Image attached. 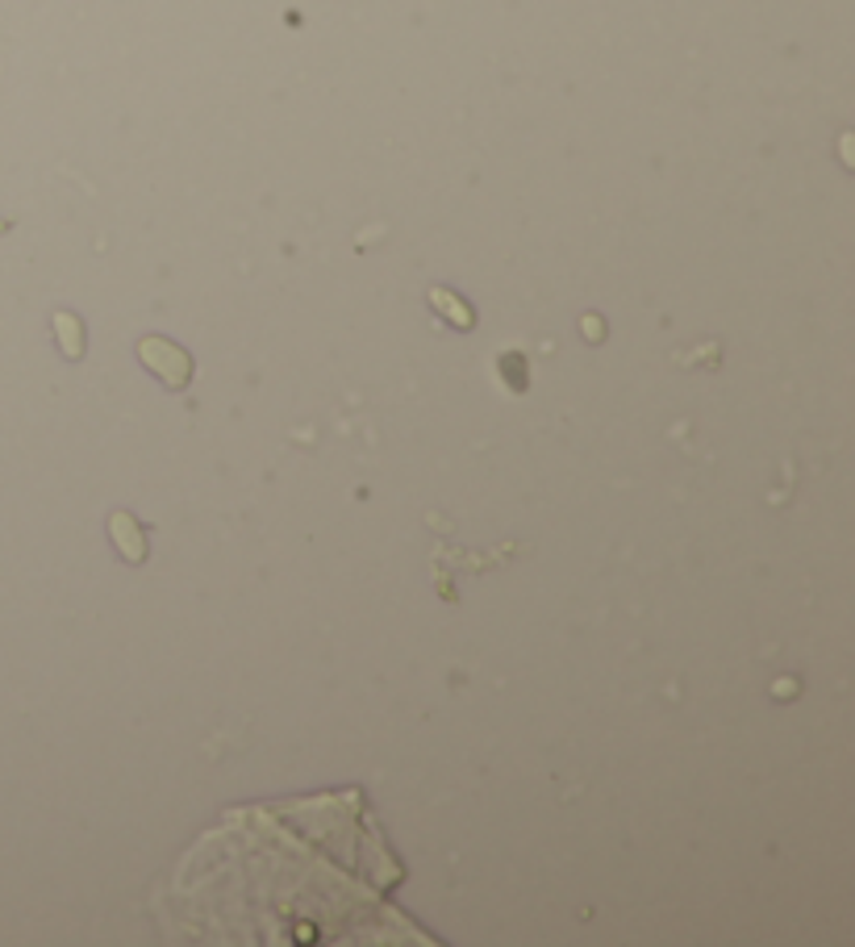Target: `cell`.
<instances>
[{
	"label": "cell",
	"instance_id": "1",
	"mask_svg": "<svg viewBox=\"0 0 855 947\" xmlns=\"http://www.w3.org/2000/svg\"><path fill=\"white\" fill-rule=\"evenodd\" d=\"M138 355H142V368H147L151 376L163 380V389H168V393L189 389L192 355L184 351V347H175L171 339H154V334H147V339L138 342Z\"/></svg>",
	"mask_w": 855,
	"mask_h": 947
},
{
	"label": "cell",
	"instance_id": "2",
	"mask_svg": "<svg viewBox=\"0 0 855 947\" xmlns=\"http://www.w3.org/2000/svg\"><path fill=\"white\" fill-rule=\"evenodd\" d=\"M109 539H114L117 555L126 560V564H142L147 560V531L138 526V518L126 510L109 513Z\"/></svg>",
	"mask_w": 855,
	"mask_h": 947
},
{
	"label": "cell",
	"instance_id": "3",
	"mask_svg": "<svg viewBox=\"0 0 855 947\" xmlns=\"http://www.w3.org/2000/svg\"><path fill=\"white\" fill-rule=\"evenodd\" d=\"M430 305H435L438 313L456 326V330H472L475 326L472 305L463 301V297H456V292H447V288H430Z\"/></svg>",
	"mask_w": 855,
	"mask_h": 947
},
{
	"label": "cell",
	"instance_id": "4",
	"mask_svg": "<svg viewBox=\"0 0 855 947\" xmlns=\"http://www.w3.org/2000/svg\"><path fill=\"white\" fill-rule=\"evenodd\" d=\"M55 334L63 342V355L67 360H79L84 355V326H79L76 313H55Z\"/></svg>",
	"mask_w": 855,
	"mask_h": 947
},
{
	"label": "cell",
	"instance_id": "5",
	"mask_svg": "<svg viewBox=\"0 0 855 947\" xmlns=\"http://www.w3.org/2000/svg\"><path fill=\"white\" fill-rule=\"evenodd\" d=\"M501 376H505V389L510 393H526V363H517V355H501Z\"/></svg>",
	"mask_w": 855,
	"mask_h": 947
},
{
	"label": "cell",
	"instance_id": "6",
	"mask_svg": "<svg viewBox=\"0 0 855 947\" xmlns=\"http://www.w3.org/2000/svg\"><path fill=\"white\" fill-rule=\"evenodd\" d=\"M580 326H585V339H589V334L592 339H601V318H585Z\"/></svg>",
	"mask_w": 855,
	"mask_h": 947
}]
</instances>
